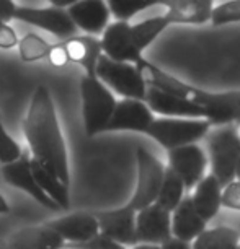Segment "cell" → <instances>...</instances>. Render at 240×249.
<instances>
[{"instance_id": "obj_1", "label": "cell", "mask_w": 240, "mask_h": 249, "mask_svg": "<svg viewBox=\"0 0 240 249\" xmlns=\"http://www.w3.org/2000/svg\"><path fill=\"white\" fill-rule=\"evenodd\" d=\"M23 134L30 147V157L69 186V155L60 130L54 100L46 87H38L23 121Z\"/></svg>"}, {"instance_id": "obj_2", "label": "cell", "mask_w": 240, "mask_h": 249, "mask_svg": "<svg viewBox=\"0 0 240 249\" xmlns=\"http://www.w3.org/2000/svg\"><path fill=\"white\" fill-rule=\"evenodd\" d=\"M218 129L209 130L208 153L211 175H213L220 187L227 186L235 179V166L240 157V134L235 124L216 125Z\"/></svg>"}, {"instance_id": "obj_3", "label": "cell", "mask_w": 240, "mask_h": 249, "mask_svg": "<svg viewBox=\"0 0 240 249\" xmlns=\"http://www.w3.org/2000/svg\"><path fill=\"white\" fill-rule=\"evenodd\" d=\"M80 100L87 135L95 137L98 134H103L116 107L118 101L115 95L97 77L83 75L80 80Z\"/></svg>"}, {"instance_id": "obj_4", "label": "cell", "mask_w": 240, "mask_h": 249, "mask_svg": "<svg viewBox=\"0 0 240 249\" xmlns=\"http://www.w3.org/2000/svg\"><path fill=\"white\" fill-rule=\"evenodd\" d=\"M211 130L209 121L186 117H155L145 135L155 140L167 152L185 145L198 143Z\"/></svg>"}, {"instance_id": "obj_5", "label": "cell", "mask_w": 240, "mask_h": 249, "mask_svg": "<svg viewBox=\"0 0 240 249\" xmlns=\"http://www.w3.org/2000/svg\"><path fill=\"white\" fill-rule=\"evenodd\" d=\"M95 75L103 85L110 88L111 93L120 95L123 100L144 101L147 83L136 64L116 62L101 54V57L98 59Z\"/></svg>"}, {"instance_id": "obj_6", "label": "cell", "mask_w": 240, "mask_h": 249, "mask_svg": "<svg viewBox=\"0 0 240 249\" xmlns=\"http://www.w3.org/2000/svg\"><path fill=\"white\" fill-rule=\"evenodd\" d=\"M136 158H138V184L126 207L138 213L139 210L155 204L165 166L144 147L136 150Z\"/></svg>"}, {"instance_id": "obj_7", "label": "cell", "mask_w": 240, "mask_h": 249, "mask_svg": "<svg viewBox=\"0 0 240 249\" xmlns=\"http://www.w3.org/2000/svg\"><path fill=\"white\" fill-rule=\"evenodd\" d=\"M15 20L36 26L46 33H51L59 39H69L77 36V28L70 20L67 10L56 7L35 8V7H17Z\"/></svg>"}, {"instance_id": "obj_8", "label": "cell", "mask_w": 240, "mask_h": 249, "mask_svg": "<svg viewBox=\"0 0 240 249\" xmlns=\"http://www.w3.org/2000/svg\"><path fill=\"white\" fill-rule=\"evenodd\" d=\"M208 157L198 143L185 145L168 152V168L183 181L185 191L195 189V186L204 178Z\"/></svg>"}, {"instance_id": "obj_9", "label": "cell", "mask_w": 240, "mask_h": 249, "mask_svg": "<svg viewBox=\"0 0 240 249\" xmlns=\"http://www.w3.org/2000/svg\"><path fill=\"white\" fill-rule=\"evenodd\" d=\"M101 53L116 62L136 64L144 57L136 44L129 21H115L106 26L100 37Z\"/></svg>"}, {"instance_id": "obj_10", "label": "cell", "mask_w": 240, "mask_h": 249, "mask_svg": "<svg viewBox=\"0 0 240 249\" xmlns=\"http://www.w3.org/2000/svg\"><path fill=\"white\" fill-rule=\"evenodd\" d=\"M2 176L7 184L26 192L31 199H35L38 204L41 207H44V209L51 210V212H60V210H62L53 199H49V197L46 196V192L41 189L40 184L36 182L35 176H33V173H31L30 155L28 153L23 152V155L17 161H13L10 164H3Z\"/></svg>"}, {"instance_id": "obj_11", "label": "cell", "mask_w": 240, "mask_h": 249, "mask_svg": "<svg viewBox=\"0 0 240 249\" xmlns=\"http://www.w3.org/2000/svg\"><path fill=\"white\" fill-rule=\"evenodd\" d=\"M98 222V230L113 241L123 246H134L136 243V212L123 205L113 210H97L92 212Z\"/></svg>"}, {"instance_id": "obj_12", "label": "cell", "mask_w": 240, "mask_h": 249, "mask_svg": "<svg viewBox=\"0 0 240 249\" xmlns=\"http://www.w3.org/2000/svg\"><path fill=\"white\" fill-rule=\"evenodd\" d=\"M155 119V114L149 109L144 101L139 100H121L116 103L113 116L106 125L105 132H129L145 134L149 125Z\"/></svg>"}, {"instance_id": "obj_13", "label": "cell", "mask_w": 240, "mask_h": 249, "mask_svg": "<svg viewBox=\"0 0 240 249\" xmlns=\"http://www.w3.org/2000/svg\"><path fill=\"white\" fill-rule=\"evenodd\" d=\"M172 238L170 212L152 204L136 213V243L162 244Z\"/></svg>"}, {"instance_id": "obj_14", "label": "cell", "mask_w": 240, "mask_h": 249, "mask_svg": "<svg viewBox=\"0 0 240 249\" xmlns=\"http://www.w3.org/2000/svg\"><path fill=\"white\" fill-rule=\"evenodd\" d=\"M67 13L75 28L88 36L103 35L111 18L106 0H79L67 8Z\"/></svg>"}, {"instance_id": "obj_15", "label": "cell", "mask_w": 240, "mask_h": 249, "mask_svg": "<svg viewBox=\"0 0 240 249\" xmlns=\"http://www.w3.org/2000/svg\"><path fill=\"white\" fill-rule=\"evenodd\" d=\"M144 103L154 114L160 117H186V119H204V111L195 103L159 88L147 87Z\"/></svg>"}, {"instance_id": "obj_16", "label": "cell", "mask_w": 240, "mask_h": 249, "mask_svg": "<svg viewBox=\"0 0 240 249\" xmlns=\"http://www.w3.org/2000/svg\"><path fill=\"white\" fill-rule=\"evenodd\" d=\"M49 228H53L56 233L62 238L65 246L70 244H79L92 239L95 234L100 233L98 222L93 217L92 212H74L67 213L60 218H56L53 222L46 223Z\"/></svg>"}, {"instance_id": "obj_17", "label": "cell", "mask_w": 240, "mask_h": 249, "mask_svg": "<svg viewBox=\"0 0 240 249\" xmlns=\"http://www.w3.org/2000/svg\"><path fill=\"white\" fill-rule=\"evenodd\" d=\"M216 0H162L163 15L170 25H204L211 21Z\"/></svg>"}, {"instance_id": "obj_18", "label": "cell", "mask_w": 240, "mask_h": 249, "mask_svg": "<svg viewBox=\"0 0 240 249\" xmlns=\"http://www.w3.org/2000/svg\"><path fill=\"white\" fill-rule=\"evenodd\" d=\"M10 249H64L62 238L48 225H31L7 234Z\"/></svg>"}, {"instance_id": "obj_19", "label": "cell", "mask_w": 240, "mask_h": 249, "mask_svg": "<svg viewBox=\"0 0 240 249\" xmlns=\"http://www.w3.org/2000/svg\"><path fill=\"white\" fill-rule=\"evenodd\" d=\"M69 62L80 65L88 77H97L95 70L101 57V43L97 36H72L62 41Z\"/></svg>"}, {"instance_id": "obj_20", "label": "cell", "mask_w": 240, "mask_h": 249, "mask_svg": "<svg viewBox=\"0 0 240 249\" xmlns=\"http://www.w3.org/2000/svg\"><path fill=\"white\" fill-rule=\"evenodd\" d=\"M170 225L173 238H178L186 243H193L198 234L204 231L208 223L196 212L191 197L185 196L180 204L177 205V209L170 213Z\"/></svg>"}, {"instance_id": "obj_21", "label": "cell", "mask_w": 240, "mask_h": 249, "mask_svg": "<svg viewBox=\"0 0 240 249\" xmlns=\"http://www.w3.org/2000/svg\"><path fill=\"white\" fill-rule=\"evenodd\" d=\"M220 194H222V187L213 175L204 176L195 186V192L190 197L196 212L206 223L219 213L220 207H222L220 205Z\"/></svg>"}, {"instance_id": "obj_22", "label": "cell", "mask_w": 240, "mask_h": 249, "mask_svg": "<svg viewBox=\"0 0 240 249\" xmlns=\"http://www.w3.org/2000/svg\"><path fill=\"white\" fill-rule=\"evenodd\" d=\"M30 164H31V173L35 176L36 182L40 187L46 192V196L49 199H53L62 210H67L70 205L69 199V186L64 184L58 176L53 175L48 168H44L43 164H40L36 160L30 157Z\"/></svg>"}, {"instance_id": "obj_23", "label": "cell", "mask_w": 240, "mask_h": 249, "mask_svg": "<svg viewBox=\"0 0 240 249\" xmlns=\"http://www.w3.org/2000/svg\"><path fill=\"white\" fill-rule=\"evenodd\" d=\"M240 246V233L230 227L206 228L191 243V249H237Z\"/></svg>"}, {"instance_id": "obj_24", "label": "cell", "mask_w": 240, "mask_h": 249, "mask_svg": "<svg viewBox=\"0 0 240 249\" xmlns=\"http://www.w3.org/2000/svg\"><path fill=\"white\" fill-rule=\"evenodd\" d=\"M168 26H170V21L167 20V17L163 15V13L162 15L145 18L142 21L131 25V33H133V37L140 53L144 54V51L147 49Z\"/></svg>"}, {"instance_id": "obj_25", "label": "cell", "mask_w": 240, "mask_h": 249, "mask_svg": "<svg viewBox=\"0 0 240 249\" xmlns=\"http://www.w3.org/2000/svg\"><path fill=\"white\" fill-rule=\"evenodd\" d=\"M185 192L186 191L185 186H183V181L167 166L165 171H163L162 184H160L155 204L172 213L177 209V205L181 202L183 197H185Z\"/></svg>"}, {"instance_id": "obj_26", "label": "cell", "mask_w": 240, "mask_h": 249, "mask_svg": "<svg viewBox=\"0 0 240 249\" xmlns=\"http://www.w3.org/2000/svg\"><path fill=\"white\" fill-rule=\"evenodd\" d=\"M162 0H106L110 13L116 21H131L140 12L160 7Z\"/></svg>"}, {"instance_id": "obj_27", "label": "cell", "mask_w": 240, "mask_h": 249, "mask_svg": "<svg viewBox=\"0 0 240 249\" xmlns=\"http://www.w3.org/2000/svg\"><path fill=\"white\" fill-rule=\"evenodd\" d=\"M49 51L51 44L35 33H28L21 39H18V53H20L21 60H25V62H36L41 59H48Z\"/></svg>"}, {"instance_id": "obj_28", "label": "cell", "mask_w": 240, "mask_h": 249, "mask_svg": "<svg viewBox=\"0 0 240 249\" xmlns=\"http://www.w3.org/2000/svg\"><path fill=\"white\" fill-rule=\"evenodd\" d=\"M209 23L213 26L240 23V0H225V2L216 3Z\"/></svg>"}, {"instance_id": "obj_29", "label": "cell", "mask_w": 240, "mask_h": 249, "mask_svg": "<svg viewBox=\"0 0 240 249\" xmlns=\"http://www.w3.org/2000/svg\"><path fill=\"white\" fill-rule=\"evenodd\" d=\"M23 155L21 147L18 142L7 132L3 127L2 121H0V163L2 164H10L17 161Z\"/></svg>"}, {"instance_id": "obj_30", "label": "cell", "mask_w": 240, "mask_h": 249, "mask_svg": "<svg viewBox=\"0 0 240 249\" xmlns=\"http://www.w3.org/2000/svg\"><path fill=\"white\" fill-rule=\"evenodd\" d=\"M65 248H75V249H126V246L123 244L113 241L105 234L98 233L95 234L92 239L88 241H83V243H79V244H70V246H65Z\"/></svg>"}, {"instance_id": "obj_31", "label": "cell", "mask_w": 240, "mask_h": 249, "mask_svg": "<svg viewBox=\"0 0 240 249\" xmlns=\"http://www.w3.org/2000/svg\"><path fill=\"white\" fill-rule=\"evenodd\" d=\"M220 205L227 207L230 210H239L240 212V181L234 179L227 186L222 187L220 194Z\"/></svg>"}, {"instance_id": "obj_32", "label": "cell", "mask_w": 240, "mask_h": 249, "mask_svg": "<svg viewBox=\"0 0 240 249\" xmlns=\"http://www.w3.org/2000/svg\"><path fill=\"white\" fill-rule=\"evenodd\" d=\"M15 46H18L17 31L8 23L0 25V49H12Z\"/></svg>"}, {"instance_id": "obj_33", "label": "cell", "mask_w": 240, "mask_h": 249, "mask_svg": "<svg viewBox=\"0 0 240 249\" xmlns=\"http://www.w3.org/2000/svg\"><path fill=\"white\" fill-rule=\"evenodd\" d=\"M48 60L51 62V65H54V67H64V65L69 62L62 41L58 43V44H51V51H49V54H48Z\"/></svg>"}, {"instance_id": "obj_34", "label": "cell", "mask_w": 240, "mask_h": 249, "mask_svg": "<svg viewBox=\"0 0 240 249\" xmlns=\"http://www.w3.org/2000/svg\"><path fill=\"white\" fill-rule=\"evenodd\" d=\"M17 7L13 0H0V21L10 23L15 20Z\"/></svg>"}, {"instance_id": "obj_35", "label": "cell", "mask_w": 240, "mask_h": 249, "mask_svg": "<svg viewBox=\"0 0 240 249\" xmlns=\"http://www.w3.org/2000/svg\"><path fill=\"white\" fill-rule=\"evenodd\" d=\"M160 249H191V243L181 241V239L172 236L160 244Z\"/></svg>"}, {"instance_id": "obj_36", "label": "cell", "mask_w": 240, "mask_h": 249, "mask_svg": "<svg viewBox=\"0 0 240 249\" xmlns=\"http://www.w3.org/2000/svg\"><path fill=\"white\" fill-rule=\"evenodd\" d=\"M51 3V7H56V8H62V10H67L69 7H72L75 2L79 0H48Z\"/></svg>"}, {"instance_id": "obj_37", "label": "cell", "mask_w": 240, "mask_h": 249, "mask_svg": "<svg viewBox=\"0 0 240 249\" xmlns=\"http://www.w3.org/2000/svg\"><path fill=\"white\" fill-rule=\"evenodd\" d=\"M8 212H10V205L7 204L5 197H3L2 194H0V215L8 213Z\"/></svg>"}, {"instance_id": "obj_38", "label": "cell", "mask_w": 240, "mask_h": 249, "mask_svg": "<svg viewBox=\"0 0 240 249\" xmlns=\"http://www.w3.org/2000/svg\"><path fill=\"white\" fill-rule=\"evenodd\" d=\"M133 249H160L159 244H144V243H139V244H134Z\"/></svg>"}, {"instance_id": "obj_39", "label": "cell", "mask_w": 240, "mask_h": 249, "mask_svg": "<svg viewBox=\"0 0 240 249\" xmlns=\"http://www.w3.org/2000/svg\"><path fill=\"white\" fill-rule=\"evenodd\" d=\"M0 249H10V244H8L7 238H0Z\"/></svg>"}, {"instance_id": "obj_40", "label": "cell", "mask_w": 240, "mask_h": 249, "mask_svg": "<svg viewBox=\"0 0 240 249\" xmlns=\"http://www.w3.org/2000/svg\"><path fill=\"white\" fill-rule=\"evenodd\" d=\"M235 179H239V181H240V157H239L237 166H235Z\"/></svg>"}, {"instance_id": "obj_41", "label": "cell", "mask_w": 240, "mask_h": 249, "mask_svg": "<svg viewBox=\"0 0 240 249\" xmlns=\"http://www.w3.org/2000/svg\"><path fill=\"white\" fill-rule=\"evenodd\" d=\"M67 249H75V248H67Z\"/></svg>"}, {"instance_id": "obj_42", "label": "cell", "mask_w": 240, "mask_h": 249, "mask_svg": "<svg viewBox=\"0 0 240 249\" xmlns=\"http://www.w3.org/2000/svg\"><path fill=\"white\" fill-rule=\"evenodd\" d=\"M0 25H3V23H2V21H0Z\"/></svg>"}, {"instance_id": "obj_43", "label": "cell", "mask_w": 240, "mask_h": 249, "mask_svg": "<svg viewBox=\"0 0 240 249\" xmlns=\"http://www.w3.org/2000/svg\"><path fill=\"white\" fill-rule=\"evenodd\" d=\"M237 249H240V246H239V248H237Z\"/></svg>"}]
</instances>
